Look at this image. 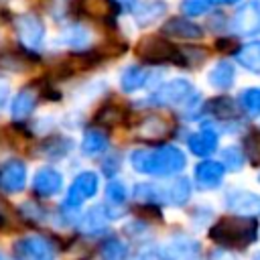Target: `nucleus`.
<instances>
[{"mask_svg": "<svg viewBox=\"0 0 260 260\" xmlns=\"http://www.w3.org/2000/svg\"><path fill=\"white\" fill-rule=\"evenodd\" d=\"M130 165L140 175L171 177L185 169L187 156L175 144H162L156 148H136L130 152Z\"/></svg>", "mask_w": 260, "mask_h": 260, "instance_id": "1", "label": "nucleus"}, {"mask_svg": "<svg viewBox=\"0 0 260 260\" xmlns=\"http://www.w3.org/2000/svg\"><path fill=\"white\" fill-rule=\"evenodd\" d=\"M258 236V223L248 215H223L209 228V238L223 248H246Z\"/></svg>", "mask_w": 260, "mask_h": 260, "instance_id": "2", "label": "nucleus"}, {"mask_svg": "<svg viewBox=\"0 0 260 260\" xmlns=\"http://www.w3.org/2000/svg\"><path fill=\"white\" fill-rule=\"evenodd\" d=\"M136 57L148 65H165V63H173V65H181L183 67V55L181 49L175 47L171 41L162 39V37H142L136 45Z\"/></svg>", "mask_w": 260, "mask_h": 260, "instance_id": "3", "label": "nucleus"}, {"mask_svg": "<svg viewBox=\"0 0 260 260\" xmlns=\"http://www.w3.org/2000/svg\"><path fill=\"white\" fill-rule=\"evenodd\" d=\"M55 256H57L55 242L43 234H28L12 244L14 260H55Z\"/></svg>", "mask_w": 260, "mask_h": 260, "instance_id": "4", "label": "nucleus"}, {"mask_svg": "<svg viewBox=\"0 0 260 260\" xmlns=\"http://www.w3.org/2000/svg\"><path fill=\"white\" fill-rule=\"evenodd\" d=\"M193 93H195L193 83L189 79L177 77V79H171V81L162 83L150 95V102L156 104V106H183Z\"/></svg>", "mask_w": 260, "mask_h": 260, "instance_id": "5", "label": "nucleus"}, {"mask_svg": "<svg viewBox=\"0 0 260 260\" xmlns=\"http://www.w3.org/2000/svg\"><path fill=\"white\" fill-rule=\"evenodd\" d=\"M98 189H100V177H98V173H93V171H81L73 179V183H71V187L67 191L65 205L67 207H79L81 203H85L87 199H91L98 193Z\"/></svg>", "mask_w": 260, "mask_h": 260, "instance_id": "6", "label": "nucleus"}, {"mask_svg": "<svg viewBox=\"0 0 260 260\" xmlns=\"http://www.w3.org/2000/svg\"><path fill=\"white\" fill-rule=\"evenodd\" d=\"M14 28L18 32V39L20 43L28 49V51H35L43 45V39H45V24L43 20L37 16V14H20L14 18Z\"/></svg>", "mask_w": 260, "mask_h": 260, "instance_id": "7", "label": "nucleus"}, {"mask_svg": "<svg viewBox=\"0 0 260 260\" xmlns=\"http://www.w3.org/2000/svg\"><path fill=\"white\" fill-rule=\"evenodd\" d=\"M152 195H154V203H171V205H185L189 201L191 195V183L185 177H175L169 179L162 185H152Z\"/></svg>", "mask_w": 260, "mask_h": 260, "instance_id": "8", "label": "nucleus"}, {"mask_svg": "<svg viewBox=\"0 0 260 260\" xmlns=\"http://www.w3.org/2000/svg\"><path fill=\"white\" fill-rule=\"evenodd\" d=\"M165 258L167 260H203V252L197 240L187 236H173L165 244Z\"/></svg>", "mask_w": 260, "mask_h": 260, "instance_id": "9", "label": "nucleus"}, {"mask_svg": "<svg viewBox=\"0 0 260 260\" xmlns=\"http://www.w3.org/2000/svg\"><path fill=\"white\" fill-rule=\"evenodd\" d=\"M232 28L238 35L250 37V35H258L260 32V0H250L246 2L234 16L232 20Z\"/></svg>", "mask_w": 260, "mask_h": 260, "instance_id": "10", "label": "nucleus"}, {"mask_svg": "<svg viewBox=\"0 0 260 260\" xmlns=\"http://www.w3.org/2000/svg\"><path fill=\"white\" fill-rule=\"evenodd\" d=\"M26 185V165L18 158H10L0 169V189L4 193H20Z\"/></svg>", "mask_w": 260, "mask_h": 260, "instance_id": "11", "label": "nucleus"}, {"mask_svg": "<svg viewBox=\"0 0 260 260\" xmlns=\"http://www.w3.org/2000/svg\"><path fill=\"white\" fill-rule=\"evenodd\" d=\"M75 10L91 20L112 22L120 6L116 0H75Z\"/></svg>", "mask_w": 260, "mask_h": 260, "instance_id": "12", "label": "nucleus"}, {"mask_svg": "<svg viewBox=\"0 0 260 260\" xmlns=\"http://www.w3.org/2000/svg\"><path fill=\"white\" fill-rule=\"evenodd\" d=\"M136 134H138L140 140H146V142L162 140L171 134V122L167 118L158 116V114H148V116L138 120Z\"/></svg>", "mask_w": 260, "mask_h": 260, "instance_id": "13", "label": "nucleus"}, {"mask_svg": "<svg viewBox=\"0 0 260 260\" xmlns=\"http://www.w3.org/2000/svg\"><path fill=\"white\" fill-rule=\"evenodd\" d=\"M225 205L236 211L238 215H260V195L252 193V191H244V189H236V191H228L225 195Z\"/></svg>", "mask_w": 260, "mask_h": 260, "instance_id": "14", "label": "nucleus"}, {"mask_svg": "<svg viewBox=\"0 0 260 260\" xmlns=\"http://www.w3.org/2000/svg\"><path fill=\"white\" fill-rule=\"evenodd\" d=\"M63 187V175L53 169V167H41L37 173H35V179H32V189L39 197H53L61 191Z\"/></svg>", "mask_w": 260, "mask_h": 260, "instance_id": "15", "label": "nucleus"}, {"mask_svg": "<svg viewBox=\"0 0 260 260\" xmlns=\"http://www.w3.org/2000/svg\"><path fill=\"white\" fill-rule=\"evenodd\" d=\"M225 167L219 160H201L195 167V183L199 189H215L221 185Z\"/></svg>", "mask_w": 260, "mask_h": 260, "instance_id": "16", "label": "nucleus"}, {"mask_svg": "<svg viewBox=\"0 0 260 260\" xmlns=\"http://www.w3.org/2000/svg\"><path fill=\"white\" fill-rule=\"evenodd\" d=\"M39 98H41L39 87H35V85L22 87V89L16 93V98L12 100V104H10V114H12V118H14V120H24V118H28V116L35 112V108H37V104H39Z\"/></svg>", "mask_w": 260, "mask_h": 260, "instance_id": "17", "label": "nucleus"}, {"mask_svg": "<svg viewBox=\"0 0 260 260\" xmlns=\"http://www.w3.org/2000/svg\"><path fill=\"white\" fill-rule=\"evenodd\" d=\"M217 140L219 138H217V132L215 130L201 128L199 132H195V134H191L187 138V146H189V150L195 156L205 158V156H209V154H213L217 150Z\"/></svg>", "mask_w": 260, "mask_h": 260, "instance_id": "18", "label": "nucleus"}, {"mask_svg": "<svg viewBox=\"0 0 260 260\" xmlns=\"http://www.w3.org/2000/svg\"><path fill=\"white\" fill-rule=\"evenodd\" d=\"M162 32L171 35L175 39H187V41H195L203 37V28L183 16H173L162 24Z\"/></svg>", "mask_w": 260, "mask_h": 260, "instance_id": "19", "label": "nucleus"}, {"mask_svg": "<svg viewBox=\"0 0 260 260\" xmlns=\"http://www.w3.org/2000/svg\"><path fill=\"white\" fill-rule=\"evenodd\" d=\"M37 63V57L26 51H2L0 53V69L2 71H10V73H22L26 71L30 65Z\"/></svg>", "mask_w": 260, "mask_h": 260, "instance_id": "20", "label": "nucleus"}, {"mask_svg": "<svg viewBox=\"0 0 260 260\" xmlns=\"http://www.w3.org/2000/svg\"><path fill=\"white\" fill-rule=\"evenodd\" d=\"M234 79H236V69L230 61H217L207 73V81L215 89H230L234 85Z\"/></svg>", "mask_w": 260, "mask_h": 260, "instance_id": "21", "label": "nucleus"}, {"mask_svg": "<svg viewBox=\"0 0 260 260\" xmlns=\"http://www.w3.org/2000/svg\"><path fill=\"white\" fill-rule=\"evenodd\" d=\"M150 75L152 73L148 69H144L142 65H130L120 75V87L124 91H128V93L130 91H136V89H140V87H144L148 83Z\"/></svg>", "mask_w": 260, "mask_h": 260, "instance_id": "22", "label": "nucleus"}, {"mask_svg": "<svg viewBox=\"0 0 260 260\" xmlns=\"http://www.w3.org/2000/svg\"><path fill=\"white\" fill-rule=\"evenodd\" d=\"M124 118H126L124 108L118 106V104H112V102H110V104L102 106V108L95 112V116H93V124L100 126V128H116V126H120V124L124 122Z\"/></svg>", "mask_w": 260, "mask_h": 260, "instance_id": "23", "label": "nucleus"}, {"mask_svg": "<svg viewBox=\"0 0 260 260\" xmlns=\"http://www.w3.org/2000/svg\"><path fill=\"white\" fill-rule=\"evenodd\" d=\"M79 230L89 236H98V234L106 232V211H102L100 205L87 209L79 219Z\"/></svg>", "mask_w": 260, "mask_h": 260, "instance_id": "24", "label": "nucleus"}, {"mask_svg": "<svg viewBox=\"0 0 260 260\" xmlns=\"http://www.w3.org/2000/svg\"><path fill=\"white\" fill-rule=\"evenodd\" d=\"M236 61L244 69L260 75V41H252V43L240 47L236 51Z\"/></svg>", "mask_w": 260, "mask_h": 260, "instance_id": "25", "label": "nucleus"}, {"mask_svg": "<svg viewBox=\"0 0 260 260\" xmlns=\"http://www.w3.org/2000/svg\"><path fill=\"white\" fill-rule=\"evenodd\" d=\"M203 110L207 114L219 118V120H230V118H236L238 116V104L232 98H228V95H219V98L209 100L203 106Z\"/></svg>", "mask_w": 260, "mask_h": 260, "instance_id": "26", "label": "nucleus"}, {"mask_svg": "<svg viewBox=\"0 0 260 260\" xmlns=\"http://www.w3.org/2000/svg\"><path fill=\"white\" fill-rule=\"evenodd\" d=\"M165 8H167L165 2H140V4H136L134 16H136L138 26L152 24L156 18H160L165 14Z\"/></svg>", "mask_w": 260, "mask_h": 260, "instance_id": "27", "label": "nucleus"}, {"mask_svg": "<svg viewBox=\"0 0 260 260\" xmlns=\"http://www.w3.org/2000/svg\"><path fill=\"white\" fill-rule=\"evenodd\" d=\"M73 148V140L63 136V134H57V136H51L43 142V154L49 156V158H61L65 156L69 150Z\"/></svg>", "mask_w": 260, "mask_h": 260, "instance_id": "28", "label": "nucleus"}, {"mask_svg": "<svg viewBox=\"0 0 260 260\" xmlns=\"http://www.w3.org/2000/svg\"><path fill=\"white\" fill-rule=\"evenodd\" d=\"M106 146H108V138H106V134H104L102 130H95V128H93V130H87V132L83 134V140H81V150H83V154L95 156V154L104 152Z\"/></svg>", "mask_w": 260, "mask_h": 260, "instance_id": "29", "label": "nucleus"}, {"mask_svg": "<svg viewBox=\"0 0 260 260\" xmlns=\"http://www.w3.org/2000/svg\"><path fill=\"white\" fill-rule=\"evenodd\" d=\"M104 260H128V246L118 238H108L102 244Z\"/></svg>", "mask_w": 260, "mask_h": 260, "instance_id": "30", "label": "nucleus"}, {"mask_svg": "<svg viewBox=\"0 0 260 260\" xmlns=\"http://www.w3.org/2000/svg\"><path fill=\"white\" fill-rule=\"evenodd\" d=\"M240 106L250 116H260V87H246L240 93Z\"/></svg>", "mask_w": 260, "mask_h": 260, "instance_id": "31", "label": "nucleus"}, {"mask_svg": "<svg viewBox=\"0 0 260 260\" xmlns=\"http://www.w3.org/2000/svg\"><path fill=\"white\" fill-rule=\"evenodd\" d=\"M106 203L110 207H122L126 203V187L122 181H110L106 185Z\"/></svg>", "mask_w": 260, "mask_h": 260, "instance_id": "32", "label": "nucleus"}, {"mask_svg": "<svg viewBox=\"0 0 260 260\" xmlns=\"http://www.w3.org/2000/svg\"><path fill=\"white\" fill-rule=\"evenodd\" d=\"M244 156L250 160V165H260V130H252L244 138Z\"/></svg>", "mask_w": 260, "mask_h": 260, "instance_id": "33", "label": "nucleus"}, {"mask_svg": "<svg viewBox=\"0 0 260 260\" xmlns=\"http://www.w3.org/2000/svg\"><path fill=\"white\" fill-rule=\"evenodd\" d=\"M244 152H242V148H238V146H228L223 152H221V165L225 167V169H230V171H240L242 167H244Z\"/></svg>", "mask_w": 260, "mask_h": 260, "instance_id": "34", "label": "nucleus"}, {"mask_svg": "<svg viewBox=\"0 0 260 260\" xmlns=\"http://www.w3.org/2000/svg\"><path fill=\"white\" fill-rule=\"evenodd\" d=\"M85 41H87V32H85L81 26H71V28H67V30L63 32V37H61V43H65V45H69V47H73V49L83 47Z\"/></svg>", "mask_w": 260, "mask_h": 260, "instance_id": "35", "label": "nucleus"}, {"mask_svg": "<svg viewBox=\"0 0 260 260\" xmlns=\"http://www.w3.org/2000/svg\"><path fill=\"white\" fill-rule=\"evenodd\" d=\"M181 8L187 16H201L205 12H209L211 8V0H183Z\"/></svg>", "mask_w": 260, "mask_h": 260, "instance_id": "36", "label": "nucleus"}, {"mask_svg": "<svg viewBox=\"0 0 260 260\" xmlns=\"http://www.w3.org/2000/svg\"><path fill=\"white\" fill-rule=\"evenodd\" d=\"M136 260H167V258H165L162 252H158V250H154V248H146V250H142V252L136 256Z\"/></svg>", "mask_w": 260, "mask_h": 260, "instance_id": "37", "label": "nucleus"}, {"mask_svg": "<svg viewBox=\"0 0 260 260\" xmlns=\"http://www.w3.org/2000/svg\"><path fill=\"white\" fill-rule=\"evenodd\" d=\"M10 223V207L0 199V230H4Z\"/></svg>", "mask_w": 260, "mask_h": 260, "instance_id": "38", "label": "nucleus"}, {"mask_svg": "<svg viewBox=\"0 0 260 260\" xmlns=\"http://www.w3.org/2000/svg\"><path fill=\"white\" fill-rule=\"evenodd\" d=\"M217 49L219 51H238V43L234 39H217Z\"/></svg>", "mask_w": 260, "mask_h": 260, "instance_id": "39", "label": "nucleus"}, {"mask_svg": "<svg viewBox=\"0 0 260 260\" xmlns=\"http://www.w3.org/2000/svg\"><path fill=\"white\" fill-rule=\"evenodd\" d=\"M209 260H236L234 256H230L228 252H223V250H215L211 256H209Z\"/></svg>", "mask_w": 260, "mask_h": 260, "instance_id": "40", "label": "nucleus"}, {"mask_svg": "<svg viewBox=\"0 0 260 260\" xmlns=\"http://www.w3.org/2000/svg\"><path fill=\"white\" fill-rule=\"evenodd\" d=\"M6 98H8V85L4 81H0V106L6 102Z\"/></svg>", "mask_w": 260, "mask_h": 260, "instance_id": "41", "label": "nucleus"}, {"mask_svg": "<svg viewBox=\"0 0 260 260\" xmlns=\"http://www.w3.org/2000/svg\"><path fill=\"white\" fill-rule=\"evenodd\" d=\"M240 0H211V4H236Z\"/></svg>", "mask_w": 260, "mask_h": 260, "instance_id": "42", "label": "nucleus"}, {"mask_svg": "<svg viewBox=\"0 0 260 260\" xmlns=\"http://www.w3.org/2000/svg\"><path fill=\"white\" fill-rule=\"evenodd\" d=\"M0 260H8V258H6V256H4L2 252H0Z\"/></svg>", "mask_w": 260, "mask_h": 260, "instance_id": "43", "label": "nucleus"}, {"mask_svg": "<svg viewBox=\"0 0 260 260\" xmlns=\"http://www.w3.org/2000/svg\"><path fill=\"white\" fill-rule=\"evenodd\" d=\"M258 181H260V177H258Z\"/></svg>", "mask_w": 260, "mask_h": 260, "instance_id": "44", "label": "nucleus"}]
</instances>
